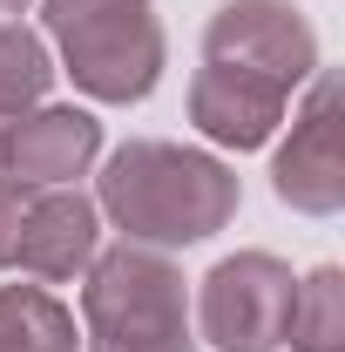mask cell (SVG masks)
Returning a JSON list of instances; mask_svg holds the SVG:
<instances>
[{"label":"cell","instance_id":"obj_6","mask_svg":"<svg viewBox=\"0 0 345 352\" xmlns=\"http://www.w3.org/2000/svg\"><path fill=\"white\" fill-rule=\"evenodd\" d=\"M88 251H95V210L82 197H47L41 210L21 223L14 264H27L34 278H68Z\"/></svg>","mask_w":345,"mask_h":352},{"label":"cell","instance_id":"obj_10","mask_svg":"<svg viewBox=\"0 0 345 352\" xmlns=\"http://www.w3.org/2000/svg\"><path fill=\"white\" fill-rule=\"evenodd\" d=\"M41 88H47L41 47L27 41L21 28H0V109H14V102H27V95H41Z\"/></svg>","mask_w":345,"mask_h":352},{"label":"cell","instance_id":"obj_7","mask_svg":"<svg viewBox=\"0 0 345 352\" xmlns=\"http://www.w3.org/2000/svg\"><path fill=\"white\" fill-rule=\"evenodd\" d=\"M278 190L304 210H332L339 204V156H332V88L318 95V109L298 122V142L278 156Z\"/></svg>","mask_w":345,"mask_h":352},{"label":"cell","instance_id":"obj_9","mask_svg":"<svg viewBox=\"0 0 345 352\" xmlns=\"http://www.w3.org/2000/svg\"><path fill=\"white\" fill-rule=\"evenodd\" d=\"M0 352H75V325L41 292H0Z\"/></svg>","mask_w":345,"mask_h":352},{"label":"cell","instance_id":"obj_4","mask_svg":"<svg viewBox=\"0 0 345 352\" xmlns=\"http://www.w3.org/2000/svg\"><path fill=\"white\" fill-rule=\"evenodd\" d=\"M54 34L68 41V61L95 95H149L163 41L142 0H54Z\"/></svg>","mask_w":345,"mask_h":352},{"label":"cell","instance_id":"obj_3","mask_svg":"<svg viewBox=\"0 0 345 352\" xmlns=\"http://www.w3.org/2000/svg\"><path fill=\"white\" fill-rule=\"evenodd\" d=\"M95 352H190L183 325V278L163 258H109L88 285Z\"/></svg>","mask_w":345,"mask_h":352},{"label":"cell","instance_id":"obj_11","mask_svg":"<svg viewBox=\"0 0 345 352\" xmlns=\"http://www.w3.org/2000/svg\"><path fill=\"white\" fill-rule=\"evenodd\" d=\"M14 244H21V210H14V197L0 190V264H14Z\"/></svg>","mask_w":345,"mask_h":352},{"label":"cell","instance_id":"obj_2","mask_svg":"<svg viewBox=\"0 0 345 352\" xmlns=\"http://www.w3.org/2000/svg\"><path fill=\"white\" fill-rule=\"evenodd\" d=\"M230 204H237V190L210 156H183V149H163V142H135L109 170V210L135 237H156V244L210 237L230 217Z\"/></svg>","mask_w":345,"mask_h":352},{"label":"cell","instance_id":"obj_8","mask_svg":"<svg viewBox=\"0 0 345 352\" xmlns=\"http://www.w3.org/2000/svg\"><path fill=\"white\" fill-rule=\"evenodd\" d=\"M88 149H95V122L75 116V109H54V116H34V122L21 129L14 163H21V176H34V183H54V176L82 170Z\"/></svg>","mask_w":345,"mask_h":352},{"label":"cell","instance_id":"obj_1","mask_svg":"<svg viewBox=\"0 0 345 352\" xmlns=\"http://www.w3.org/2000/svg\"><path fill=\"white\" fill-rule=\"evenodd\" d=\"M311 68V28L285 0H237L210 28V61L197 82V122L223 142H264L285 88Z\"/></svg>","mask_w":345,"mask_h":352},{"label":"cell","instance_id":"obj_5","mask_svg":"<svg viewBox=\"0 0 345 352\" xmlns=\"http://www.w3.org/2000/svg\"><path fill=\"white\" fill-rule=\"evenodd\" d=\"M291 278L271 258H237L223 264L203 292V325L223 352H271L291 332Z\"/></svg>","mask_w":345,"mask_h":352}]
</instances>
